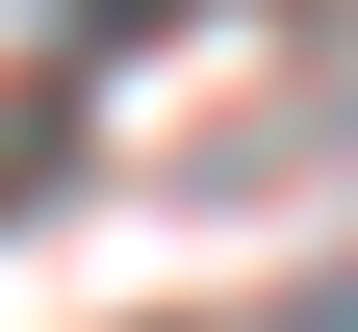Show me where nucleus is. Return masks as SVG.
<instances>
[{"mask_svg": "<svg viewBox=\"0 0 358 332\" xmlns=\"http://www.w3.org/2000/svg\"><path fill=\"white\" fill-rule=\"evenodd\" d=\"M77 26H103V52H128V26H179V0H77Z\"/></svg>", "mask_w": 358, "mask_h": 332, "instance_id": "obj_1", "label": "nucleus"}]
</instances>
